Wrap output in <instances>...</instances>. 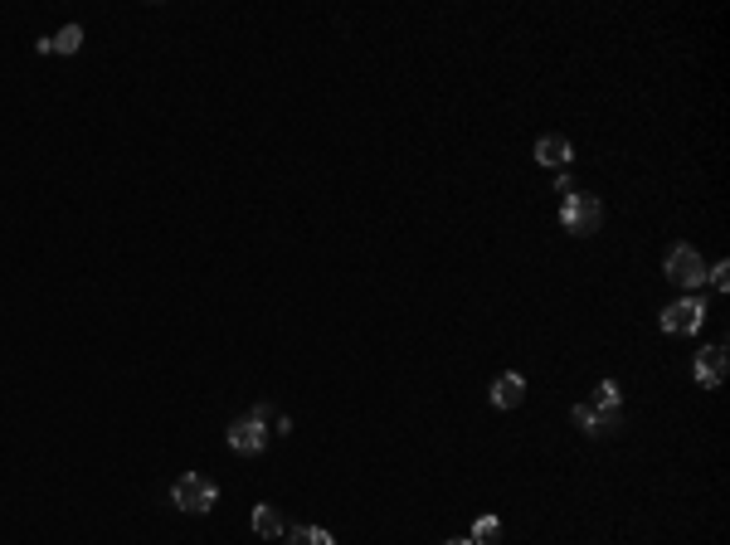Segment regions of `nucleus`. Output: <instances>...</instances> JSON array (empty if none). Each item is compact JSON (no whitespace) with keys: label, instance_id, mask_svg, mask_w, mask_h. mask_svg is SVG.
<instances>
[{"label":"nucleus","instance_id":"obj_15","mask_svg":"<svg viewBox=\"0 0 730 545\" xmlns=\"http://www.w3.org/2000/svg\"><path fill=\"white\" fill-rule=\"evenodd\" d=\"M443 545H473V541H443Z\"/></svg>","mask_w":730,"mask_h":545},{"label":"nucleus","instance_id":"obj_12","mask_svg":"<svg viewBox=\"0 0 730 545\" xmlns=\"http://www.w3.org/2000/svg\"><path fill=\"white\" fill-rule=\"evenodd\" d=\"M497 536H502V526H497V516H482V521H477V526H473V536H468V541H473V545H492V541H497Z\"/></svg>","mask_w":730,"mask_h":545},{"label":"nucleus","instance_id":"obj_2","mask_svg":"<svg viewBox=\"0 0 730 545\" xmlns=\"http://www.w3.org/2000/svg\"><path fill=\"white\" fill-rule=\"evenodd\" d=\"M171 502L181 511H195V516H205V511H215L219 502V487L210 482V477H200V473H185L171 482Z\"/></svg>","mask_w":730,"mask_h":545},{"label":"nucleus","instance_id":"obj_11","mask_svg":"<svg viewBox=\"0 0 730 545\" xmlns=\"http://www.w3.org/2000/svg\"><path fill=\"white\" fill-rule=\"evenodd\" d=\"M288 545H336V541H331V531H322V526H292Z\"/></svg>","mask_w":730,"mask_h":545},{"label":"nucleus","instance_id":"obj_3","mask_svg":"<svg viewBox=\"0 0 730 545\" xmlns=\"http://www.w3.org/2000/svg\"><path fill=\"white\" fill-rule=\"evenodd\" d=\"M263 443H268V404H258L254 414H244V419L229 424V448L234 453L254 458V453H263Z\"/></svg>","mask_w":730,"mask_h":545},{"label":"nucleus","instance_id":"obj_13","mask_svg":"<svg viewBox=\"0 0 730 545\" xmlns=\"http://www.w3.org/2000/svg\"><path fill=\"white\" fill-rule=\"evenodd\" d=\"M619 385H614V380H604V385H599V409H619Z\"/></svg>","mask_w":730,"mask_h":545},{"label":"nucleus","instance_id":"obj_7","mask_svg":"<svg viewBox=\"0 0 730 545\" xmlns=\"http://www.w3.org/2000/svg\"><path fill=\"white\" fill-rule=\"evenodd\" d=\"M570 156H575L570 137H541V142H536V161L550 166V171H565V166H570Z\"/></svg>","mask_w":730,"mask_h":545},{"label":"nucleus","instance_id":"obj_4","mask_svg":"<svg viewBox=\"0 0 730 545\" xmlns=\"http://www.w3.org/2000/svg\"><path fill=\"white\" fill-rule=\"evenodd\" d=\"M701 322H706V302L701 297H682V302L662 307V331L667 336H696Z\"/></svg>","mask_w":730,"mask_h":545},{"label":"nucleus","instance_id":"obj_1","mask_svg":"<svg viewBox=\"0 0 730 545\" xmlns=\"http://www.w3.org/2000/svg\"><path fill=\"white\" fill-rule=\"evenodd\" d=\"M560 224H565V234H599V224H604V205H599V195H584V190H570V195H560Z\"/></svg>","mask_w":730,"mask_h":545},{"label":"nucleus","instance_id":"obj_10","mask_svg":"<svg viewBox=\"0 0 730 545\" xmlns=\"http://www.w3.org/2000/svg\"><path fill=\"white\" fill-rule=\"evenodd\" d=\"M254 531L263 536V541H273V536H283V531H288V521H283V511H278V507H268V502H263V507H254Z\"/></svg>","mask_w":730,"mask_h":545},{"label":"nucleus","instance_id":"obj_8","mask_svg":"<svg viewBox=\"0 0 730 545\" xmlns=\"http://www.w3.org/2000/svg\"><path fill=\"white\" fill-rule=\"evenodd\" d=\"M521 400H526V380H521L516 370H507V375L492 380V404H497V409H516Z\"/></svg>","mask_w":730,"mask_h":545},{"label":"nucleus","instance_id":"obj_5","mask_svg":"<svg viewBox=\"0 0 730 545\" xmlns=\"http://www.w3.org/2000/svg\"><path fill=\"white\" fill-rule=\"evenodd\" d=\"M667 278H672L677 288H701L706 263H701V254H696L692 244H677V249L667 254Z\"/></svg>","mask_w":730,"mask_h":545},{"label":"nucleus","instance_id":"obj_14","mask_svg":"<svg viewBox=\"0 0 730 545\" xmlns=\"http://www.w3.org/2000/svg\"><path fill=\"white\" fill-rule=\"evenodd\" d=\"M706 278H711V283H716V288L726 292V288H730V263H726V258H721V263H716V268H706Z\"/></svg>","mask_w":730,"mask_h":545},{"label":"nucleus","instance_id":"obj_6","mask_svg":"<svg viewBox=\"0 0 730 545\" xmlns=\"http://www.w3.org/2000/svg\"><path fill=\"white\" fill-rule=\"evenodd\" d=\"M696 380H701L706 390H721V385H726V346H706V351L696 356Z\"/></svg>","mask_w":730,"mask_h":545},{"label":"nucleus","instance_id":"obj_9","mask_svg":"<svg viewBox=\"0 0 730 545\" xmlns=\"http://www.w3.org/2000/svg\"><path fill=\"white\" fill-rule=\"evenodd\" d=\"M78 44H83V30H78V25H64L59 35L39 39V54H78Z\"/></svg>","mask_w":730,"mask_h":545}]
</instances>
